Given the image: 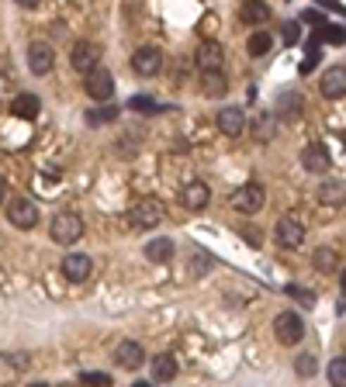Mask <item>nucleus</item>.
Wrapping results in <instances>:
<instances>
[{"mask_svg": "<svg viewBox=\"0 0 346 387\" xmlns=\"http://www.w3.org/2000/svg\"><path fill=\"white\" fill-rule=\"evenodd\" d=\"M84 90H86V97H94V100H111L115 97V73L97 66L94 73L84 77Z\"/></svg>", "mask_w": 346, "mask_h": 387, "instance_id": "8", "label": "nucleus"}, {"mask_svg": "<svg viewBox=\"0 0 346 387\" xmlns=\"http://www.w3.org/2000/svg\"><path fill=\"white\" fill-rule=\"evenodd\" d=\"M239 14H243V21H250V25H267V21H270V7H267V4H257V0H253V4H243Z\"/></svg>", "mask_w": 346, "mask_h": 387, "instance_id": "26", "label": "nucleus"}, {"mask_svg": "<svg viewBox=\"0 0 346 387\" xmlns=\"http://www.w3.org/2000/svg\"><path fill=\"white\" fill-rule=\"evenodd\" d=\"M302 39V28H298V21H284L281 25V42L284 45H295Z\"/></svg>", "mask_w": 346, "mask_h": 387, "instance_id": "31", "label": "nucleus"}, {"mask_svg": "<svg viewBox=\"0 0 346 387\" xmlns=\"http://www.w3.org/2000/svg\"><path fill=\"white\" fill-rule=\"evenodd\" d=\"M218 131L229 138H239L246 131V111L243 107H222L218 111Z\"/></svg>", "mask_w": 346, "mask_h": 387, "instance_id": "16", "label": "nucleus"}, {"mask_svg": "<svg viewBox=\"0 0 346 387\" xmlns=\"http://www.w3.org/2000/svg\"><path fill=\"white\" fill-rule=\"evenodd\" d=\"M135 387H149V384H135Z\"/></svg>", "mask_w": 346, "mask_h": 387, "instance_id": "38", "label": "nucleus"}, {"mask_svg": "<svg viewBox=\"0 0 346 387\" xmlns=\"http://www.w3.org/2000/svg\"><path fill=\"white\" fill-rule=\"evenodd\" d=\"M288 294H295V298H302V304H305V308H312V304H315V294H312V291H305V287H288Z\"/></svg>", "mask_w": 346, "mask_h": 387, "instance_id": "32", "label": "nucleus"}, {"mask_svg": "<svg viewBox=\"0 0 346 387\" xmlns=\"http://www.w3.org/2000/svg\"><path fill=\"white\" fill-rule=\"evenodd\" d=\"M7 221L21 232H32L39 225V204L32 197H11L7 201Z\"/></svg>", "mask_w": 346, "mask_h": 387, "instance_id": "3", "label": "nucleus"}, {"mask_svg": "<svg viewBox=\"0 0 346 387\" xmlns=\"http://www.w3.org/2000/svg\"><path fill=\"white\" fill-rule=\"evenodd\" d=\"M270 48H274V35H270V32H263V28H260V32H253V35L246 39V52H250L253 59H263Z\"/></svg>", "mask_w": 346, "mask_h": 387, "instance_id": "22", "label": "nucleus"}, {"mask_svg": "<svg viewBox=\"0 0 346 387\" xmlns=\"http://www.w3.org/2000/svg\"><path fill=\"white\" fill-rule=\"evenodd\" d=\"M322 39H329V42H343V28H333V25H322Z\"/></svg>", "mask_w": 346, "mask_h": 387, "instance_id": "33", "label": "nucleus"}, {"mask_svg": "<svg viewBox=\"0 0 346 387\" xmlns=\"http://www.w3.org/2000/svg\"><path fill=\"white\" fill-rule=\"evenodd\" d=\"M180 201H184V208H187V211H201V208H208L212 190H208V183H205V180H187V183L180 187Z\"/></svg>", "mask_w": 346, "mask_h": 387, "instance_id": "13", "label": "nucleus"}, {"mask_svg": "<svg viewBox=\"0 0 346 387\" xmlns=\"http://www.w3.org/2000/svg\"><path fill=\"white\" fill-rule=\"evenodd\" d=\"M70 63H73V70H77V73H94V70H97V66H101V45L97 42H77L73 45V52H70Z\"/></svg>", "mask_w": 346, "mask_h": 387, "instance_id": "11", "label": "nucleus"}, {"mask_svg": "<svg viewBox=\"0 0 346 387\" xmlns=\"http://www.w3.org/2000/svg\"><path fill=\"white\" fill-rule=\"evenodd\" d=\"M115 363L122 370H139L146 363V349L135 343V339H125V343H118V349H115Z\"/></svg>", "mask_w": 346, "mask_h": 387, "instance_id": "17", "label": "nucleus"}, {"mask_svg": "<svg viewBox=\"0 0 346 387\" xmlns=\"http://www.w3.org/2000/svg\"><path fill=\"white\" fill-rule=\"evenodd\" d=\"M173 377H177V360H173L170 353L153 356V381H156V384H167Z\"/></svg>", "mask_w": 346, "mask_h": 387, "instance_id": "20", "label": "nucleus"}, {"mask_svg": "<svg viewBox=\"0 0 346 387\" xmlns=\"http://www.w3.org/2000/svg\"><path fill=\"white\" fill-rule=\"evenodd\" d=\"M312 263H315V270H319V273H333V270L340 266V253H336L333 246H319Z\"/></svg>", "mask_w": 346, "mask_h": 387, "instance_id": "24", "label": "nucleus"}, {"mask_svg": "<svg viewBox=\"0 0 346 387\" xmlns=\"http://www.w3.org/2000/svg\"><path fill=\"white\" fill-rule=\"evenodd\" d=\"M329 384L346 387V360L343 356H333V363H329Z\"/></svg>", "mask_w": 346, "mask_h": 387, "instance_id": "27", "label": "nucleus"}, {"mask_svg": "<svg viewBox=\"0 0 346 387\" xmlns=\"http://www.w3.org/2000/svg\"><path fill=\"white\" fill-rule=\"evenodd\" d=\"M277 114H284V118H298V114H302V97H298L295 90H284V93L277 97Z\"/></svg>", "mask_w": 346, "mask_h": 387, "instance_id": "25", "label": "nucleus"}, {"mask_svg": "<svg viewBox=\"0 0 346 387\" xmlns=\"http://www.w3.org/2000/svg\"><path fill=\"white\" fill-rule=\"evenodd\" d=\"M4 197H7V180L0 176V201H4Z\"/></svg>", "mask_w": 346, "mask_h": 387, "instance_id": "36", "label": "nucleus"}, {"mask_svg": "<svg viewBox=\"0 0 346 387\" xmlns=\"http://www.w3.org/2000/svg\"><path fill=\"white\" fill-rule=\"evenodd\" d=\"M132 70H135L139 77H156V73L163 70V52H160L156 45L135 48V52H132Z\"/></svg>", "mask_w": 346, "mask_h": 387, "instance_id": "10", "label": "nucleus"}, {"mask_svg": "<svg viewBox=\"0 0 346 387\" xmlns=\"http://www.w3.org/2000/svg\"><path fill=\"white\" fill-rule=\"evenodd\" d=\"M146 259L149 263H156V266H167L173 259V253H177V246H173V239H153V242H146Z\"/></svg>", "mask_w": 346, "mask_h": 387, "instance_id": "19", "label": "nucleus"}, {"mask_svg": "<svg viewBox=\"0 0 346 387\" xmlns=\"http://www.w3.org/2000/svg\"><path fill=\"white\" fill-rule=\"evenodd\" d=\"M129 107L132 111H142V114H156V111H163V107H160L156 100H149V97H132Z\"/></svg>", "mask_w": 346, "mask_h": 387, "instance_id": "30", "label": "nucleus"}, {"mask_svg": "<svg viewBox=\"0 0 346 387\" xmlns=\"http://www.w3.org/2000/svg\"><path fill=\"white\" fill-rule=\"evenodd\" d=\"M263 201H267V194H263L260 183H243L239 190H232V208H236L239 215L253 218L260 208H263Z\"/></svg>", "mask_w": 346, "mask_h": 387, "instance_id": "6", "label": "nucleus"}, {"mask_svg": "<svg viewBox=\"0 0 346 387\" xmlns=\"http://www.w3.org/2000/svg\"><path fill=\"white\" fill-rule=\"evenodd\" d=\"M28 387H49V384H28Z\"/></svg>", "mask_w": 346, "mask_h": 387, "instance_id": "37", "label": "nucleus"}, {"mask_svg": "<svg viewBox=\"0 0 346 387\" xmlns=\"http://www.w3.org/2000/svg\"><path fill=\"white\" fill-rule=\"evenodd\" d=\"M52 66H56V48H52V45L49 42L28 45V70H32L35 77H49Z\"/></svg>", "mask_w": 346, "mask_h": 387, "instance_id": "12", "label": "nucleus"}, {"mask_svg": "<svg viewBox=\"0 0 346 387\" xmlns=\"http://www.w3.org/2000/svg\"><path fill=\"white\" fill-rule=\"evenodd\" d=\"M115 118H118V107L115 104L111 107H101V111H86V125H108Z\"/></svg>", "mask_w": 346, "mask_h": 387, "instance_id": "28", "label": "nucleus"}, {"mask_svg": "<svg viewBox=\"0 0 346 387\" xmlns=\"http://www.w3.org/2000/svg\"><path fill=\"white\" fill-rule=\"evenodd\" d=\"M49 235L59 246H73L84 235V218L73 215V211H59V215L52 218V225H49Z\"/></svg>", "mask_w": 346, "mask_h": 387, "instance_id": "2", "label": "nucleus"}, {"mask_svg": "<svg viewBox=\"0 0 346 387\" xmlns=\"http://www.w3.org/2000/svg\"><path fill=\"white\" fill-rule=\"evenodd\" d=\"M39 111H42V97H39V93H18V97L11 100V114L21 118V122L39 118Z\"/></svg>", "mask_w": 346, "mask_h": 387, "instance_id": "18", "label": "nucleus"}, {"mask_svg": "<svg viewBox=\"0 0 346 387\" xmlns=\"http://www.w3.org/2000/svg\"><path fill=\"white\" fill-rule=\"evenodd\" d=\"M295 370H298L302 377H315V370H319V363H315V356H312V353H302V356L295 360Z\"/></svg>", "mask_w": 346, "mask_h": 387, "instance_id": "29", "label": "nucleus"}, {"mask_svg": "<svg viewBox=\"0 0 346 387\" xmlns=\"http://www.w3.org/2000/svg\"><path fill=\"white\" fill-rule=\"evenodd\" d=\"M90 273H94V259L86 253H70L63 259V277L70 284H84V280H90Z\"/></svg>", "mask_w": 346, "mask_h": 387, "instance_id": "14", "label": "nucleus"}, {"mask_svg": "<svg viewBox=\"0 0 346 387\" xmlns=\"http://www.w3.org/2000/svg\"><path fill=\"white\" fill-rule=\"evenodd\" d=\"M319 93L326 97V100H340L346 93V70L343 66H329L326 73H322V80H319Z\"/></svg>", "mask_w": 346, "mask_h": 387, "instance_id": "15", "label": "nucleus"}, {"mask_svg": "<svg viewBox=\"0 0 346 387\" xmlns=\"http://www.w3.org/2000/svg\"><path fill=\"white\" fill-rule=\"evenodd\" d=\"M274 239H277V246H284V249H298L305 242V221L295 215H284L277 218V225H274Z\"/></svg>", "mask_w": 346, "mask_h": 387, "instance_id": "5", "label": "nucleus"}, {"mask_svg": "<svg viewBox=\"0 0 346 387\" xmlns=\"http://www.w3.org/2000/svg\"><path fill=\"white\" fill-rule=\"evenodd\" d=\"M194 63H198V70L201 73H222V66H225V48L222 42H201L194 48Z\"/></svg>", "mask_w": 346, "mask_h": 387, "instance_id": "9", "label": "nucleus"}, {"mask_svg": "<svg viewBox=\"0 0 346 387\" xmlns=\"http://www.w3.org/2000/svg\"><path fill=\"white\" fill-rule=\"evenodd\" d=\"M163 218H167V204H163L160 197H142L139 204H132L129 208V225L132 228H139V232L156 228Z\"/></svg>", "mask_w": 346, "mask_h": 387, "instance_id": "1", "label": "nucleus"}, {"mask_svg": "<svg viewBox=\"0 0 346 387\" xmlns=\"http://www.w3.org/2000/svg\"><path fill=\"white\" fill-rule=\"evenodd\" d=\"M274 336H277V343L281 346H298L305 339L302 315H295V311H281V315L274 318Z\"/></svg>", "mask_w": 346, "mask_h": 387, "instance_id": "4", "label": "nucleus"}, {"mask_svg": "<svg viewBox=\"0 0 346 387\" xmlns=\"http://www.w3.org/2000/svg\"><path fill=\"white\" fill-rule=\"evenodd\" d=\"M225 90H229L225 73H201V93L205 97H225Z\"/></svg>", "mask_w": 346, "mask_h": 387, "instance_id": "23", "label": "nucleus"}, {"mask_svg": "<svg viewBox=\"0 0 346 387\" xmlns=\"http://www.w3.org/2000/svg\"><path fill=\"white\" fill-rule=\"evenodd\" d=\"M257 131H260V135H257L260 142H267V138H270V118H260V125H257Z\"/></svg>", "mask_w": 346, "mask_h": 387, "instance_id": "35", "label": "nucleus"}, {"mask_svg": "<svg viewBox=\"0 0 346 387\" xmlns=\"http://www.w3.org/2000/svg\"><path fill=\"white\" fill-rule=\"evenodd\" d=\"M302 170L315 173V176L329 173V170H333V152H329L322 142H308V145L302 149Z\"/></svg>", "mask_w": 346, "mask_h": 387, "instance_id": "7", "label": "nucleus"}, {"mask_svg": "<svg viewBox=\"0 0 346 387\" xmlns=\"http://www.w3.org/2000/svg\"><path fill=\"white\" fill-rule=\"evenodd\" d=\"M315 197H319V204H326V208H340V204H343V180H326Z\"/></svg>", "mask_w": 346, "mask_h": 387, "instance_id": "21", "label": "nucleus"}, {"mask_svg": "<svg viewBox=\"0 0 346 387\" xmlns=\"http://www.w3.org/2000/svg\"><path fill=\"white\" fill-rule=\"evenodd\" d=\"M208 263H212V259L205 256V253H198V256H191V270H194V277H201V270H205Z\"/></svg>", "mask_w": 346, "mask_h": 387, "instance_id": "34", "label": "nucleus"}]
</instances>
